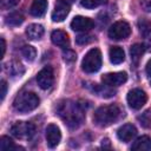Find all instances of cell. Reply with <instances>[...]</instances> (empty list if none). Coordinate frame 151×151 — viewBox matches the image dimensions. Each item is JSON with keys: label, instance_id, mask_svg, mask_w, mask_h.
Returning a JSON list of instances; mask_svg holds the SVG:
<instances>
[{"label": "cell", "instance_id": "obj_24", "mask_svg": "<svg viewBox=\"0 0 151 151\" xmlns=\"http://www.w3.org/2000/svg\"><path fill=\"white\" fill-rule=\"evenodd\" d=\"M106 2H107V0H81L80 5L87 9H93V8L99 7Z\"/></svg>", "mask_w": 151, "mask_h": 151}, {"label": "cell", "instance_id": "obj_30", "mask_svg": "<svg viewBox=\"0 0 151 151\" xmlns=\"http://www.w3.org/2000/svg\"><path fill=\"white\" fill-rule=\"evenodd\" d=\"M147 117H149V111L144 112L143 116L139 118V119H140V124H142L144 127H149V126H150V119H149Z\"/></svg>", "mask_w": 151, "mask_h": 151}, {"label": "cell", "instance_id": "obj_33", "mask_svg": "<svg viewBox=\"0 0 151 151\" xmlns=\"http://www.w3.org/2000/svg\"><path fill=\"white\" fill-rule=\"evenodd\" d=\"M145 50H147V51H150L151 52V33L146 37V41H145Z\"/></svg>", "mask_w": 151, "mask_h": 151}, {"label": "cell", "instance_id": "obj_23", "mask_svg": "<svg viewBox=\"0 0 151 151\" xmlns=\"http://www.w3.org/2000/svg\"><path fill=\"white\" fill-rule=\"evenodd\" d=\"M138 28L143 37H147L151 33V21L146 19H139L138 21Z\"/></svg>", "mask_w": 151, "mask_h": 151}, {"label": "cell", "instance_id": "obj_18", "mask_svg": "<svg viewBox=\"0 0 151 151\" xmlns=\"http://www.w3.org/2000/svg\"><path fill=\"white\" fill-rule=\"evenodd\" d=\"M132 150L137 151H149L151 150V138L149 136L138 137L132 144Z\"/></svg>", "mask_w": 151, "mask_h": 151}, {"label": "cell", "instance_id": "obj_32", "mask_svg": "<svg viewBox=\"0 0 151 151\" xmlns=\"http://www.w3.org/2000/svg\"><path fill=\"white\" fill-rule=\"evenodd\" d=\"M142 6H143V8H144L145 11L151 12V0H143Z\"/></svg>", "mask_w": 151, "mask_h": 151}, {"label": "cell", "instance_id": "obj_10", "mask_svg": "<svg viewBox=\"0 0 151 151\" xmlns=\"http://www.w3.org/2000/svg\"><path fill=\"white\" fill-rule=\"evenodd\" d=\"M46 143L48 145V147L53 149L55 147L61 139V132L59 130V127L55 124H48L46 127Z\"/></svg>", "mask_w": 151, "mask_h": 151}, {"label": "cell", "instance_id": "obj_26", "mask_svg": "<svg viewBox=\"0 0 151 151\" xmlns=\"http://www.w3.org/2000/svg\"><path fill=\"white\" fill-rule=\"evenodd\" d=\"M63 57H64V60L67 61V63H73V61L77 59L76 52H73L72 50H68V48H65V50H64Z\"/></svg>", "mask_w": 151, "mask_h": 151}, {"label": "cell", "instance_id": "obj_11", "mask_svg": "<svg viewBox=\"0 0 151 151\" xmlns=\"http://www.w3.org/2000/svg\"><path fill=\"white\" fill-rule=\"evenodd\" d=\"M93 21L90 19V18H86V17H81V15H78V17H74L73 20L71 21V28L76 32H87L90 31L91 28H93Z\"/></svg>", "mask_w": 151, "mask_h": 151}, {"label": "cell", "instance_id": "obj_19", "mask_svg": "<svg viewBox=\"0 0 151 151\" xmlns=\"http://www.w3.org/2000/svg\"><path fill=\"white\" fill-rule=\"evenodd\" d=\"M145 52V46L143 44H134L133 46H131L130 48V55H131V60L134 65H137L139 63V60L142 59V55Z\"/></svg>", "mask_w": 151, "mask_h": 151}, {"label": "cell", "instance_id": "obj_13", "mask_svg": "<svg viewBox=\"0 0 151 151\" xmlns=\"http://www.w3.org/2000/svg\"><path fill=\"white\" fill-rule=\"evenodd\" d=\"M136 134H137V130H136L134 125H132V124H124L117 131L118 139L122 140V142H124V143L130 142Z\"/></svg>", "mask_w": 151, "mask_h": 151}, {"label": "cell", "instance_id": "obj_14", "mask_svg": "<svg viewBox=\"0 0 151 151\" xmlns=\"http://www.w3.org/2000/svg\"><path fill=\"white\" fill-rule=\"evenodd\" d=\"M51 39L52 42L61 48H67L70 46V38L66 34V32L61 31V29H55L52 32L51 34Z\"/></svg>", "mask_w": 151, "mask_h": 151}, {"label": "cell", "instance_id": "obj_12", "mask_svg": "<svg viewBox=\"0 0 151 151\" xmlns=\"http://www.w3.org/2000/svg\"><path fill=\"white\" fill-rule=\"evenodd\" d=\"M68 13H70V5L58 0V4L55 5L52 12V20L54 22H60L68 15Z\"/></svg>", "mask_w": 151, "mask_h": 151}, {"label": "cell", "instance_id": "obj_6", "mask_svg": "<svg viewBox=\"0 0 151 151\" xmlns=\"http://www.w3.org/2000/svg\"><path fill=\"white\" fill-rule=\"evenodd\" d=\"M131 34V27L126 21H116L109 28V37L112 40H123Z\"/></svg>", "mask_w": 151, "mask_h": 151}, {"label": "cell", "instance_id": "obj_9", "mask_svg": "<svg viewBox=\"0 0 151 151\" xmlns=\"http://www.w3.org/2000/svg\"><path fill=\"white\" fill-rule=\"evenodd\" d=\"M126 80H127V74L125 72H112V73H106L101 77V81L104 83V85H107L110 87L123 85Z\"/></svg>", "mask_w": 151, "mask_h": 151}, {"label": "cell", "instance_id": "obj_25", "mask_svg": "<svg viewBox=\"0 0 151 151\" xmlns=\"http://www.w3.org/2000/svg\"><path fill=\"white\" fill-rule=\"evenodd\" d=\"M99 96H101V97H112V96H114V91H112L111 88H110V86H107L106 85V87L104 88L103 86H100V85H97V86H94V88H93Z\"/></svg>", "mask_w": 151, "mask_h": 151}, {"label": "cell", "instance_id": "obj_8", "mask_svg": "<svg viewBox=\"0 0 151 151\" xmlns=\"http://www.w3.org/2000/svg\"><path fill=\"white\" fill-rule=\"evenodd\" d=\"M54 81V73L53 68L51 66H45L42 70H40L37 74V83L40 88L47 90L53 85Z\"/></svg>", "mask_w": 151, "mask_h": 151}, {"label": "cell", "instance_id": "obj_16", "mask_svg": "<svg viewBox=\"0 0 151 151\" xmlns=\"http://www.w3.org/2000/svg\"><path fill=\"white\" fill-rule=\"evenodd\" d=\"M44 27L40 24H31L26 28V34L31 40H39L44 35Z\"/></svg>", "mask_w": 151, "mask_h": 151}, {"label": "cell", "instance_id": "obj_3", "mask_svg": "<svg viewBox=\"0 0 151 151\" xmlns=\"http://www.w3.org/2000/svg\"><path fill=\"white\" fill-rule=\"evenodd\" d=\"M39 101V97L34 92H21L15 97L13 101V107L20 113H27L37 109Z\"/></svg>", "mask_w": 151, "mask_h": 151}, {"label": "cell", "instance_id": "obj_15", "mask_svg": "<svg viewBox=\"0 0 151 151\" xmlns=\"http://www.w3.org/2000/svg\"><path fill=\"white\" fill-rule=\"evenodd\" d=\"M47 6H48L47 0H33L29 7V13L33 17H42L47 9Z\"/></svg>", "mask_w": 151, "mask_h": 151}, {"label": "cell", "instance_id": "obj_5", "mask_svg": "<svg viewBox=\"0 0 151 151\" xmlns=\"http://www.w3.org/2000/svg\"><path fill=\"white\" fill-rule=\"evenodd\" d=\"M34 131V125L28 122H15L11 127L12 134L18 139H29Z\"/></svg>", "mask_w": 151, "mask_h": 151}, {"label": "cell", "instance_id": "obj_28", "mask_svg": "<svg viewBox=\"0 0 151 151\" xmlns=\"http://www.w3.org/2000/svg\"><path fill=\"white\" fill-rule=\"evenodd\" d=\"M92 39H93L92 35H90V34H85V33H84V34L78 35L77 39H76V41H77V44H79V45H85V44L91 42Z\"/></svg>", "mask_w": 151, "mask_h": 151}, {"label": "cell", "instance_id": "obj_2", "mask_svg": "<svg viewBox=\"0 0 151 151\" xmlns=\"http://www.w3.org/2000/svg\"><path fill=\"white\" fill-rule=\"evenodd\" d=\"M120 114H122V111L118 105H116V104L104 105L96 110V112L93 114V122L96 123V125H98L100 127H106V126L113 124L114 122H117L119 119Z\"/></svg>", "mask_w": 151, "mask_h": 151}, {"label": "cell", "instance_id": "obj_1", "mask_svg": "<svg viewBox=\"0 0 151 151\" xmlns=\"http://www.w3.org/2000/svg\"><path fill=\"white\" fill-rule=\"evenodd\" d=\"M58 116L63 119V122L70 127V129H78L85 119L84 111L79 106V104L72 101V100H61L57 107Z\"/></svg>", "mask_w": 151, "mask_h": 151}, {"label": "cell", "instance_id": "obj_34", "mask_svg": "<svg viewBox=\"0 0 151 151\" xmlns=\"http://www.w3.org/2000/svg\"><path fill=\"white\" fill-rule=\"evenodd\" d=\"M0 41H1V57H4L5 55V51H6V42H5L4 38H1Z\"/></svg>", "mask_w": 151, "mask_h": 151}, {"label": "cell", "instance_id": "obj_29", "mask_svg": "<svg viewBox=\"0 0 151 151\" xmlns=\"http://www.w3.org/2000/svg\"><path fill=\"white\" fill-rule=\"evenodd\" d=\"M20 0H0V5L2 8L5 9H8V8H12L14 6H17L19 4Z\"/></svg>", "mask_w": 151, "mask_h": 151}, {"label": "cell", "instance_id": "obj_22", "mask_svg": "<svg viewBox=\"0 0 151 151\" xmlns=\"http://www.w3.org/2000/svg\"><path fill=\"white\" fill-rule=\"evenodd\" d=\"M0 149L4 150V151H9V150H12V149H22V147L15 146L14 143H13V140H12L9 137L2 136V137L0 138Z\"/></svg>", "mask_w": 151, "mask_h": 151}, {"label": "cell", "instance_id": "obj_7", "mask_svg": "<svg viewBox=\"0 0 151 151\" xmlns=\"http://www.w3.org/2000/svg\"><path fill=\"white\" fill-rule=\"evenodd\" d=\"M127 104L133 110H139L144 106V104L147 100L146 93L140 88H133L127 93Z\"/></svg>", "mask_w": 151, "mask_h": 151}, {"label": "cell", "instance_id": "obj_20", "mask_svg": "<svg viewBox=\"0 0 151 151\" xmlns=\"http://www.w3.org/2000/svg\"><path fill=\"white\" fill-rule=\"evenodd\" d=\"M22 21H24V17H22V14L19 13V12H12V13H9V14L6 17V19H5L6 25H8V26H11V27L19 26V25L22 24Z\"/></svg>", "mask_w": 151, "mask_h": 151}, {"label": "cell", "instance_id": "obj_36", "mask_svg": "<svg viewBox=\"0 0 151 151\" xmlns=\"http://www.w3.org/2000/svg\"><path fill=\"white\" fill-rule=\"evenodd\" d=\"M101 145L104 146V145H106V146H110V144H109V139H103V143H101Z\"/></svg>", "mask_w": 151, "mask_h": 151}, {"label": "cell", "instance_id": "obj_17", "mask_svg": "<svg viewBox=\"0 0 151 151\" xmlns=\"http://www.w3.org/2000/svg\"><path fill=\"white\" fill-rule=\"evenodd\" d=\"M109 58H110V61L114 65H118V64L123 63L124 59H125L124 50L119 46H112L109 51Z\"/></svg>", "mask_w": 151, "mask_h": 151}, {"label": "cell", "instance_id": "obj_37", "mask_svg": "<svg viewBox=\"0 0 151 151\" xmlns=\"http://www.w3.org/2000/svg\"><path fill=\"white\" fill-rule=\"evenodd\" d=\"M59 1H63V2H66V4H68V5H71L74 0H59Z\"/></svg>", "mask_w": 151, "mask_h": 151}, {"label": "cell", "instance_id": "obj_27", "mask_svg": "<svg viewBox=\"0 0 151 151\" xmlns=\"http://www.w3.org/2000/svg\"><path fill=\"white\" fill-rule=\"evenodd\" d=\"M19 68H22V65L20 63H11L8 64V72L11 71L12 74L14 76H20L22 72H19Z\"/></svg>", "mask_w": 151, "mask_h": 151}, {"label": "cell", "instance_id": "obj_21", "mask_svg": "<svg viewBox=\"0 0 151 151\" xmlns=\"http://www.w3.org/2000/svg\"><path fill=\"white\" fill-rule=\"evenodd\" d=\"M21 54L22 57L27 60V61H33L37 57V51L33 46L31 45H25L22 48H21Z\"/></svg>", "mask_w": 151, "mask_h": 151}, {"label": "cell", "instance_id": "obj_35", "mask_svg": "<svg viewBox=\"0 0 151 151\" xmlns=\"http://www.w3.org/2000/svg\"><path fill=\"white\" fill-rule=\"evenodd\" d=\"M146 73H147V76H150L151 77V59L147 61V64H146Z\"/></svg>", "mask_w": 151, "mask_h": 151}, {"label": "cell", "instance_id": "obj_4", "mask_svg": "<svg viewBox=\"0 0 151 151\" xmlns=\"http://www.w3.org/2000/svg\"><path fill=\"white\" fill-rule=\"evenodd\" d=\"M101 67V53L98 48L90 50L81 61V68L86 73H94Z\"/></svg>", "mask_w": 151, "mask_h": 151}, {"label": "cell", "instance_id": "obj_31", "mask_svg": "<svg viewBox=\"0 0 151 151\" xmlns=\"http://www.w3.org/2000/svg\"><path fill=\"white\" fill-rule=\"evenodd\" d=\"M0 87H1V100H4L5 99V96H6V91H7V84H6V81L5 80H1V83H0Z\"/></svg>", "mask_w": 151, "mask_h": 151}]
</instances>
